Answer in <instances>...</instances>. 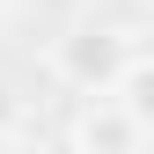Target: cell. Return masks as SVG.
<instances>
[{
  "label": "cell",
  "mask_w": 154,
  "mask_h": 154,
  "mask_svg": "<svg viewBox=\"0 0 154 154\" xmlns=\"http://www.w3.org/2000/svg\"><path fill=\"white\" fill-rule=\"evenodd\" d=\"M118 103H125L132 118H140V125L154 132V59H132V73L118 81Z\"/></svg>",
  "instance_id": "cell-3"
},
{
  "label": "cell",
  "mask_w": 154,
  "mask_h": 154,
  "mask_svg": "<svg viewBox=\"0 0 154 154\" xmlns=\"http://www.w3.org/2000/svg\"><path fill=\"white\" fill-rule=\"evenodd\" d=\"M125 73H132L125 29H73V37H59V81H73L81 95H118Z\"/></svg>",
  "instance_id": "cell-1"
},
{
  "label": "cell",
  "mask_w": 154,
  "mask_h": 154,
  "mask_svg": "<svg viewBox=\"0 0 154 154\" xmlns=\"http://www.w3.org/2000/svg\"><path fill=\"white\" fill-rule=\"evenodd\" d=\"M15 110H22V103H15V88H8V81H0V132H8V125H15Z\"/></svg>",
  "instance_id": "cell-4"
},
{
  "label": "cell",
  "mask_w": 154,
  "mask_h": 154,
  "mask_svg": "<svg viewBox=\"0 0 154 154\" xmlns=\"http://www.w3.org/2000/svg\"><path fill=\"white\" fill-rule=\"evenodd\" d=\"M147 29H154V0H147Z\"/></svg>",
  "instance_id": "cell-7"
},
{
  "label": "cell",
  "mask_w": 154,
  "mask_h": 154,
  "mask_svg": "<svg viewBox=\"0 0 154 154\" xmlns=\"http://www.w3.org/2000/svg\"><path fill=\"white\" fill-rule=\"evenodd\" d=\"M37 8H44V15H66V8H81V0H37Z\"/></svg>",
  "instance_id": "cell-6"
},
{
  "label": "cell",
  "mask_w": 154,
  "mask_h": 154,
  "mask_svg": "<svg viewBox=\"0 0 154 154\" xmlns=\"http://www.w3.org/2000/svg\"><path fill=\"white\" fill-rule=\"evenodd\" d=\"M0 154H51L44 140H0Z\"/></svg>",
  "instance_id": "cell-5"
},
{
  "label": "cell",
  "mask_w": 154,
  "mask_h": 154,
  "mask_svg": "<svg viewBox=\"0 0 154 154\" xmlns=\"http://www.w3.org/2000/svg\"><path fill=\"white\" fill-rule=\"evenodd\" d=\"M140 132H147V125L110 95V103H88V110H81L73 147H81V154H140Z\"/></svg>",
  "instance_id": "cell-2"
}]
</instances>
